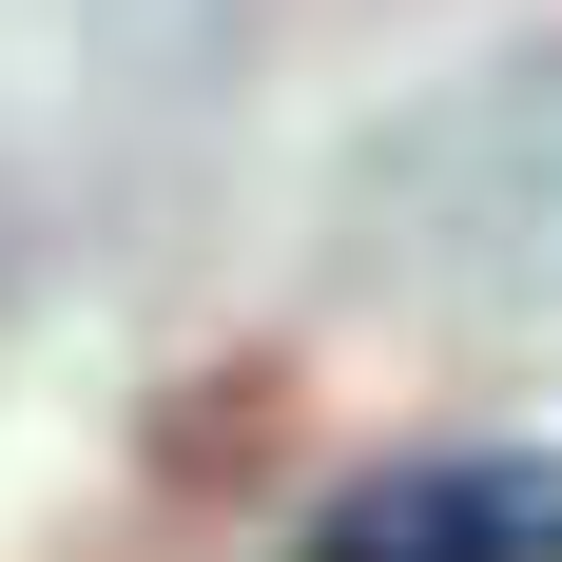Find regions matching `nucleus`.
<instances>
[{
  "label": "nucleus",
  "mask_w": 562,
  "mask_h": 562,
  "mask_svg": "<svg viewBox=\"0 0 562 562\" xmlns=\"http://www.w3.org/2000/svg\"><path fill=\"white\" fill-rule=\"evenodd\" d=\"M291 562H562V447H407L291 524Z\"/></svg>",
  "instance_id": "1"
}]
</instances>
